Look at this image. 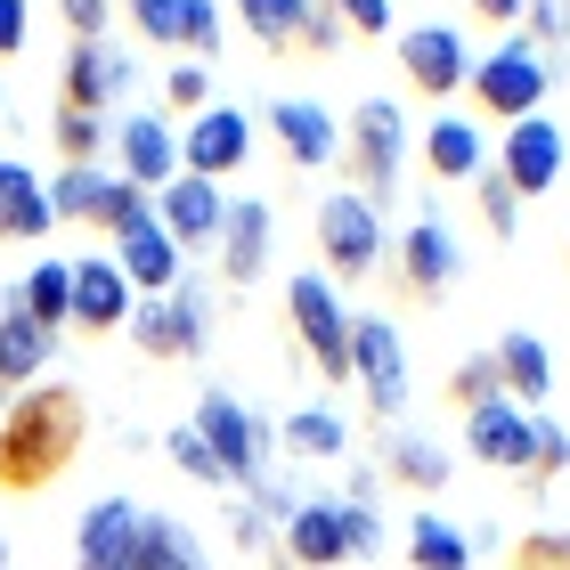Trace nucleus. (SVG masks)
Segmentation results:
<instances>
[{
    "label": "nucleus",
    "mask_w": 570,
    "mask_h": 570,
    "mask_svg": "<svg viewBox=\"0 0 570 570\" xmlns=\"http://www.w3.org/2000/svg\"><path fill=\"white\" fill-rule=\"evenodd\" d=\"M90 440V400L73 383H24V392L0 407V498H41L73 473Z\"/></svg>",
    "instance_id": "nucleus-1"
},
{
    "label": "nucleus",
    "mask_w": 570,
    "mask_h": 570,
    "mask_svg": "<svg viewBox=\"0 0 570 570\" xmlns=\"http://www.w3.org/2000/svg\"><path fill=\"white\" fill-rule=\"evenodd\" d=\"M196 432H204V449L220 456V473H228V489H253V505H285V489L269 481V424L253 416L245 400H228V392H204L196 400ZM294 513V505H285Z\"/></svg>",
    "instance_id": "nucleus-2"
},
{
    "label": "nucleus",
    "mask_w": 570,
    "mask_h": 570,
    "mask_svg": "<svg viewBox=\"0 0 570 570\" xmlns=\"http://www.w3.org/2000/svg\"><path fill=\"white\" fill-rule=\"evenodd\" d=\"M285 326H294V358H309L326 383H351V309L326 269L285 277Z\"/></svg>",
    "instance_id": "nucleus-3"
},
{
    "label": "nucleus",
    "mask_w": 570,
    "mask_h": 570,
    "mask_svg": "<svg viewBox=\"0 0 570 570\" xmlns=\"http://www.w3.org/2000/svg\"><path fill=\"white\" fill-rule=\"evenodd\" d=\"M343 164H351V196H367L383 213L392 188H400V164H407V115H400V98H367V107L343 122Z\"/></svg>",
    "instance_id": "nucleus-4"
},
{
    "label": "nucleus",
    "mask_w": 570,
    "mask_h": 570,
    "mask_svg": "<svg viewBox=\"0 0 570 570\" xmlns=\"http://www.w3.org/2000/svg\"><path fill=\"white\" fill-rule=\"evenodd\" d=\"M464 90H473V107H481L489 122H522V115L547 107V90H554L547 49H530V41H498L489 58H473Z\"/></svg>",
    "instance_id": "nucleus-5"
},
{
    "label": "nucleus",
    "mask_w": 570,
    "mask_h": 570,
    "mask_svg": "<svg viewBox=\"0 0 570 570\" xmlns=\"http://www.w3.org/2000/svg\"><path fill=\"white\" fill-rule=\"evenodd\" d=\"M383 253H392V237H383V213L367 196H326L318 204V262L326 277H351V285H367V269H383Z\"/></svg>",
    "instance_id": "nucleus-6"
},
{
    "label": "nucleus",
    "mask_w": 570,
    "mask_h": 570,
    "mask_svg": "<svg viewBox=\"0 0 570 570\" xmlns=\"http://www.w3.org/2000/svg\"><path fill=\"white\" fill-rule=\"evenodd\" d=\"M351 383L367 392V407L383 424H400L407 416V343H400V326L392 318H351Z\"/></svg>",
    "instance_id": "nucleus-7"
},
{
    "label": "nucleus",
    "mask_w": 570,
    "mask_h": 570,
    "mask_svg": "<svg viewBox=\"0 0 570 570\" xmlns=\"http://www.w3.org/2000/svg\"><path fill=\"white\" fill-rule=\"evenodd\" d=\"M383 262H392V294H400V302L432 309V302L456 285V237L424 213V220H407V228H400V245L383 253Z\"/></svg>",
    "instance_id": "nucleus-8"
},
{
    "label": "nucleus",
    "mask_w": 570,
    "mask_h": 570,
    "mask_svg": "<svg viewBox=\"0 0 570 570\" xmlns=\"http://www.w3.org/2000/svg\"><path fill=\"white\" fill-rule=\"evenodd\" d=\"M498 179L513 196H547L562 188V131L547 115H522V122H505V139H498Z\"/></svg>",
    "instance_id": "nucleus-9"
},
{
    "label": "nucleus",
    "mask_w": 570,
    "mask_h": 570,
    "mask_svg": "<svg viewBox=\"0 0 570 570\" xmlns=\"http://www.w3.org/2000/svg\"><path fill=\"white\" fill-rule=\"evenodd\" d=\"M131 9V24H139V41H155V49H179V58H213L220 49V9L213 0H122Z\"/></svg>",
    "instance_id": "nucleus-10"
},
{
    "label": "nucleus",
    "mask_w": 570,
    "mask_h": 570,
    "mask_svg": "<svg viewBox=\"0 0 570 570\" xmlns=\"http://www.w3.org/2000/svg\"><path fill=\"white\" fill-rule=\"evenodd\" d=\"M220 220H228V196H220V179H196V171H171L164 188H155V228L188 253V245H213L220 237Z\"/></svg>",
    "instance_id": "nucleus-11"
},
{
    "label": "nucleus",
    "mask_w": 570,
    "mask_h": 570,
    "mask_svg": "<svg viewBox=\"0 0 570 570\" xmlns=\"http://www.w3.org/2000/svg\"><path fill=\"white\" fill-rule=\"evenodd\" d=\"M131 343H139V358H155V367H171V358H196L204 351V309L179 294H147V302H131Z\"/></svg>",
    "instance_id": "nucleus-12"
},
{
    "label": "nucleus",
    "mask_w": 570,
    "mask_h": 570,
    "mask_svg": "<svg viewBox=\"0 0 570 570\" xmlns=\"http://www.w3.org/2000/svg\"><path fill=\"white\" fill-rule=\"evenodd\" d=\"M400 73H407V90L449 98V90H464V73H473V49H464L456 24H407L400 33Z\"/></svg>",
    "instance_id": "nucleus-13"
},
{
    "label": "nucleus",
    "mask_w": 570,
    "mask_h": 570,
    "mask_svg": "<svg viewBox=\"0 0 570 570\" xmlns=\"http://www.w3.org/2000/svg\"><path fill=\"white\" fill-rule=\"evenodd\" d=\"M139 522L147 505L131 498H98L73 530V570H139Z\"/></svg>",
    "instance_id": "nucleus-14"
},
{
    "label": "nucleus",
    "mask_w": 570,
    "mask_h": 570,
    "mask_svg": "<svg viewBox=\"0 0 570 570\" xmlns=\"http://www.w3.org/2000/svg\"><path fill=\"white\" fill-rule=\"evenodd\" d=\"M245 155H253V122H245V107H204V115L188 122V139H179V171L228 179V171H245Z\"/></svg>",
    "instance_id": "nucleus-15"
},
{
    "label": "nucleus",
    "mask_w": 570,
    "mask_h": 570,
    "mask_svg": "<svg viewBox=\"0 0 570 570\" xmlns=\"http://www.w3.org/2000/svg\"><path fill=\"white\" fill-rule=\"evenodd\" d=\"M73 334H122L131 326V277L115 269V253H90L73 262V309H66Z\"/></svg>",
    "instance_id": "nucleus-16"
},
{
    "label": "nucleus",
    "mask_w": 570,
    "mask_h": 570,
    "mask_svg": "<svg viewBox=\"0 0 570 570\" xmlns=\"http://www.w3.org/2000/svg\"><path fill=\"white\" fill-rule=\"evenodd\" d=\"M285 562L294 570H343L351 562L343 498H302L294 513H285Z\"/></svg>",
    "instance_id": "nucleus-17"
},
{
    "label": "nucleus",
    "mask_w": 570,
    "mask_h": 570,
    "mask_svg": "<svg viewBox=\"0 0 570 570\" xmlns=\"http://www.w3.org/2000/svg\"><path fill=\"white\" fill-rule=\"evenodd\" d=\"M213 245H220V277H228V285H253V277L269 269V245H277V213H269V196H237Z\"/></svg>",
    "instance_id": "nucleus-18"
},
{
    "label": "nucleus",
    "mask_w": 570,
    "mask_h": 570,
    "mask_svg": "<svg viewBox=\"0 0 570 570\" xmlns=\"http://www.w3.org/2000/svg\"><path fill=\"white\" fill-rule=\"evenodd\" d=\"M269 131H277V147H285V164H294V171H318V164L343 155V122H334L318 98H277Z\"/></svg>",
    "instance_id": "nucleus-19"
},
{
    "label": "nucleus",
    "mask_w": 570,
    "mask_h": 570,
    "mask_svg": "<svg viewBox=\"0 0 570 570\" xmlns=\"http://www.w3.org/2000/svg\"><path fill=\"white\" fill-rule=\"evenodd\" d=\"M115 164H122V179L131 188H164V179L179 171V139H171V122L164 115H122L115 122Z\"/></svg>",
    "instance_id": "nucleus-20"
},
{
    "label": "nucleus",
    "mask_w": 570,
    "mask_h": 570,
    "mask_svg": "<svg viewBox=\"0 0 570 570\" xmlns=\"http://www.w3.org/2000/svg\"><path fill=\"white\" fill-rule=\"evenodd\" d=\"M122 82H131L122 49H107V41H73V49H66V98H58V107H73V115H107L115 98H122Z\"/></svg>",
    "instance_id": "nucleus-21"
},
{
    "label": "nucleus",
    "mask_w": 570,
    "mask_h": 570,
    "mask_svg": "<svg viewBox=\"0 0 570 570\" xmlns=\"http://www.w3.org/2000/svg\"><path fill=\"white\" fill-rule=\"evenodd\" d=\"M464 449H473V464L522 473V464H530V407H513V400L473 407V416H464Z\"/></svg>",
    "instance_id": "nucleus-22"
},
{
    "label": "nucleus",
    "mask_w": 570,
    "mask_h": 570,
    "mask_svg": "<svg viewBox=\"0 0 570 570\" xmlns=\"http://www.w3.org/2000/svg\"><path fill=\"white\" fill-rule=\"evenodd\" d=\"M58 213H49V188L41 171H24L17 155H0V245H41Z\"/></svg>",
    "instance_id": "nucleus-23"
},
{
    "label": "nucleus",
    "mask_w": 570,
    "mask_h": 570,
    "mask_svg": "<svg viewBox=\"0 0 570 570\" xmlns=\"http://www.w3.org/2000/svg\"><path fill=\"white\" fill-rule=\"evenodd\" d=\"M179 262H188V253H179L164 228H131V237H115V269L131 277V294H171L179 285Z\"/></svg>",
    "instance_id": "nucleus-24"
},
{
    "label": "nucleus",
    "mask_w": 570,
    "mask_h": 570,
    "mask_svg": "<svg viewBox=\"0 0 570 570\" xmlns=\"http://www.w3.org/2000/svg\"><path fill=\"white\" fill-rule=\"evenodd\" d=\"M449 449H440V440H424V432H392L383 440V481H400L407 498H440V489H449Z\"/></svg>",
    "instance_id": "nucleus-25"
},
{
    "label": "nucleus",
    "mask_w": 570,
    "mask_h": 570,
    "mask_svg": "<svg viewBox=\"0 0 570 570\" xmlns=\"http://www.w3.org/2000/svg\"><path fill=\"white\" fill-rule=\"evenodd\" d=\"M489 358H498V383H505L513 407H538V400L554 392V358H547V343H538V334L513 326V334H498V351H489Z\"/></svg>",
    "instance_id": "nucleus-26"
},
{
    "label": "nucleus",
    "mask_w": 570,
    "mask_h": 570,
    "mask_svg": "<svg viewBox=\"0 0 570 570\" xmlns=\"http://www.w3.org/2000/svg\"><path fill=\"white\" fill-rule=\"evenodd\" d=\"M17 318H33L41 334H58L66 326V309H73V262H49L41 253V269H24V285H17Z\"/></svg>",
    "instance_id": "nucleus-27"
},
{
    "label": "nucleus",
    "mask_w": 570,
    "mask_h": 570,
    "mask_svg": "<svg viewBox=\"0 0 570 570\" xmlns=\"http://www.w3.org/2000/svg\"><path fill=\"white\" fill-rule=\"evenodd\" d=\"M49 343H58V334H41L33 318L0 309V392H24V383H41V367H49Z\"/></svg>",
    "instance_id": "nucleus-28"
},
{
    "label": "nucleus",
    "mask_w": 570,
    "mask_h": 570,
    "mask_svg": "<svg viewBox=\"0 0 570 570\" xmlns=\"http://www.w3.org/2000/svg\"><path fill=\"white\" fill-rule=\"evenodd\" d=\"M416 147H424V171H432V179H473V171H481V131H473L464 115H440Z\"/></svg>",
    "instance_id": "nucleus-29"
},
{
    "label": "nucleus",
    "mask_w": 570,
    "mask_h": 570,
    "mask_svg": "<svg viewBox=\"0 0 570 570\" xmlns=\"http://www.w3.org/2000/svg\"><path fill=\"white\" fill-rule=\"evenodd\" d=\"M407 562L416 570H473V538H464V522H440L424 505L416 522H407Z\"/></svg>",
    "instance_id": "nucleus-30"
},
{
    "label": "nucleus",
    "mask_w": 570,
    "mask_h": 570,
    "mask_svg": "<svg viewBox=\"0 0 570 570\" xmlns=\"http://www.w3.org/2000/svg\"><path fill=\"white\" fill-rule=\"evenodd\" d=\"M237 17H245V33L269 49V58H294L302 49V17H309V0H237Z\"/></svg>",
    "instance_id": "nucleus-31"
},
{
    "label": "nucleus",
    "mask_w": 570,
    "mask_h": 570,
    "mask_svg": "<svg viewBox=\"0 0 570 570\" xmlns=\"http://www.w3.org/2000/svg\"><path fill=\"white\" fill-rule=\"evenodd\" d=\"M277 440H285V449H294V456H309V464H334V456L351 449V424L334 416V407H294Z\"/></svg>",
    "instance_id": "nucleus-32"
},
{
    "label": "nucleus",
    "mask_w": 570,
    "mask_h": 570,
    "mask_svg": "<svg viewBox=\"0 0 570 570\" xmlns=\"http://www.w3.org/2000/svg\"><path fill=\"white\" fill-rule=\"evenodd\" d=\"M139 570H204L196 530L171 522V513H147V522H139Z\"/></svg>",
    "instance_id": "nucleus-33"
},
{
    "label": "nucleus",
    "mask_w": 570,
    "mask_h": 570,
    "mask_svg": "<svg viewBox=\"0 0 570 570\" xmlns=\"http://www.w3.org/2000/svg\"><path fill=\"white\" fill-rule=\"evenodd\" d=\"M440 400H449L456 416H473V407H489V400H505V383H498V358H489V351H473V358H456V367H449V383H440Z\"/></svg>",
    "instance_id": "nucleus-34"
},
{
    "label": "nucleus",
    "mask_w": 570,
    "mask_h": 570,
    "mask_svg": "<svg viewBox=\"0 0 570 570\" xmlns=\"http://www.w3.org/2000/svg\"><path fill=\"white\" fill-rule=\"evenodd\" d=\"M155 220V196L147 188H131V179H107V196H98V213H90V228H98V237H131V228H147Z\"/></svg>",
    "instance_id": "nucleus-35"
},
{
    "label": "nucleus",
    "mask_w": 570,
    "mask_h": 570,
    "mask_svg": "<svg viewBox=\"0 0 570 570\" xmlns=\"http://www.w3.org/2000/svg\"><path fill=\"white\" fill-rule=\"evenodd\" d=\"M107 179L115 171H98V164H66L58 179H49V213H58V220H90L98 196H107Z\"/></svg>",
    "instance_id": "nucleus-36"
},
{
    "label": "nucleus",
    "mask_w": 570,
    "mask_h": 570,
    "mask_svg": "<svg viewBox=\"0 0 570 570\" xmlns=\"http://www.w3.org/2000/svg\"><path fill=\"white\" fill-rule=\"evenodd\" d=\"M562 464H570V424L530 416V464H522V489H530V498H538V489H554Z\"/></svg>",
    "instance_id": "nucleus-37"
},
{
    "label": "nucleus",
    "mask_w": 570,
    "mask_h": 570,
    "mask_svg": "<svg viewBox=\"0 0 570 570\" xmlns=\"http://www.w3.org/2000/svg\"><path fill=\"white\" fill-rule=\"evenodd\" d=\"M164 456L179 464L188 481H204V489H228V473H220V456L204 449V432L196 424H171V440H164Z\"/></svg>",
    "instance_id": "nucleus-38"
},
{
    "label": "nucleus",
    "mask_w": 570,
    "mask_h": 570,
    "mask_svg": "<svg viewBox=\"0 0 570 570\" xmlns=\"http://www.w3.org/2000/svg\"><path fill=\"white\" fill-rule=\"evenodd\" d=\"M164 107L196 122L204 107H213V66H196V58H179V66L164 73Z\"/></svg>",
    "instance_id": "nucleus-39"
},
{
    "label": "nucleus",
    "mask_w": 570,
    "mask_h": 570,
    "mask_svg": "<svg viewBox=\"0 0 570 570\" xmlns=\"http://www.w3.org/2000/svg\"><path fill=\"white\" fill-rule=\"evenodd\" d=\"M473 196H481V220H489V237H498V245H505V237H513V228H522V196H513V188H505V179H498V171H489V164L473 171Z\"/></svg>",
    "instance_id": "nucleus-40"
},
{
    "label": "nucleus",
    "mask_w": 570,
    "mask_h": 570,
    "mask_svg": "<svg viewBox=\"0 0 570 570\" xmlns=\"http://www.w3.org/2000/svg\"><path fill=\"white\" fill-rule=\"evenodd\" d=\"M505 570H570V530H522L505 547Z\"/></svg>",
    "instance_id": "nucleus-41"
},
{
    "label": "nucleus",
    "mask_w": 570,
    "mask_h": 570,
    "mask_svg": "<svg viewBox=\"0 0 570 570\" xmlns=\"http://www.w3.org/2000/svg\"><path fill=\"white\" fill-rule=\"evenodd\" d=\"M58 155H66V164H98V155H107V115L58 107Z\"/></svg>",
    "instance_id": "nucleus-42"
},
{
    "label": "nucleus",
    "mask_w": 570,
    "mask_h": 570,
    "mask_svg": "<svg viewBox=\"0 0 570 570\" xmlns=\"http://www.w3.org/2000/svg\"><path fill=\"white\" fill-rule=\"evenodd\" d=\"M334 17H343V33H392V0H326Z\"/></svg>",
    "instance_id": "nucleus-43"
},
{
    "label": "nucleus",
    "mask_w": 570,
    "mask_h": 570,
    "mask_svg": "<svg viewBox=\"0 0 570 570\" xmlns=\"http://www.w3.org/2000/svg\"><path fill=\"white\" fill-rule=\"evenodd\" d=\"M522 24H530V49L538 41H570V0H522Z\"/></svg>",
    "instance_id": "nucleus-44"
},
{
    "label": "nucleus",
    "mask_w": 570,
    "mask_h": 570,
    "mask_svg": "<svg viewBox=\"0 0 570 570\" xmlns=\"http://www.w3.org/2000/svg\"><path fill=\"white\" fill-rule=\"evenodd\" d=\"M334 41H343V17H334L326 0H309V17H302V49H309V58H326Z\"/></svg>",
    "instance_id": "nucleus-45"
},
{
    "label": "nucleus",
    "mask_w": 570,
    "mask_h": 570,
    "mask_svg": "<svg viewBox=\"0 0 570 570\" xmlns=\"http://www.w3.org/2000/svg\"><path fill=\"white\" fill-rule=\"evenodd\" d=\"M66 24H73V41H107V9L115 0H58Z\"/></svg>",
    "instance_id": "nucleus-46"
},
{
    "label": "nucleus",
    "mask_w": 570,
    "mask_h": 570,
    "mask_svg": "<svg viewBox=\"0 0 570 570\" xmlns=\"http://www.w3.org/2000/svg\"><path fill=\"white\" fill-rule=\"evenodd\" d=\"M24 33H33V9H24V0H0V58H17Z\"/></svg>",
    "instance_id": "nucleus-47"
},
{
    "label": "nucleus",
    "mask_w": 570,
    "mask_h": 570,
    "mask_svg": "<svg viewBox=\"0 0 570 570\" xmlns=\"http://www.w3.org/2000/svg\"><path fill=\"white\" fill-rule=\"evenodd\" d=\"M473 24H489V33H513V24H522V0H473Z\"/></svg>",
    "instance_id": "nucleus-48"
},
{
    "label": "nucleus",
    "mask_w": 570,
    "mask_h": 570,
    "mask_svg": "<svg viewBox=\"0 0 570 570\" xmlns=\"http://www.w3.org/2000/svg\"><path fill=\"white\" fill-rule=\"evenodd\" d=\"M0 570H9V547H0Z\"/></svg>",
    "instance_id": "nucleus-49"
}]
</instances>
